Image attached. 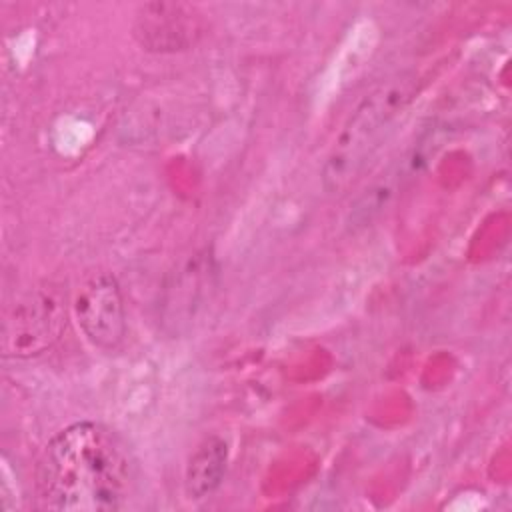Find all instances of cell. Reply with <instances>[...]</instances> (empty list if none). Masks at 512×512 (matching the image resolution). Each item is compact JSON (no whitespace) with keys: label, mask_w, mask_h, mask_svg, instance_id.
Returning a JSON list of instances; mask_svg holds the SVG:
<instances>
[{"label":"cell","mask_w":512,"mask_h":512,"mask_svg":"<svg viewBox=\"0 0 512 512\" xmlns=\"http://www.w3.org/2000/svg\"><path fill=\"white\" fill-rule=\"evenodd\" d=\"M138 468L132 450L112 428L76 422L58 432L36 464V502L42 510L108 512L128 504Z\"/></svg>","instance_id":"cell-1"},{"label":"cell","mask_w":512,"mask_h":512,"mask_svg":"<svg viewBox=\"0 0 512 512\" xmlns=\"http://www.w3.org/2000/svg\"><path fill=\"white\" fill-rule=\"evenodd\" d=\"M416 94V76L400 74L374 88L340 130L322 168L326 194H342L390 136Z\"/></svg>","instance_id":"cell-2"},{"label":"cell","mask_w":512,"mask_h":512,"mask_svg":"<svg viewBox=\"0 0 512 512\" xmlns=\"http://www.w3.org/2000/svg\"><path fill=\"white\" fill-rule=\"evenodd\" d=\"M66 324V304L58 290L38 288L18 302L4 328V352L34 356L46 350Z\"/></svg>","instance_id":"cell-3"},{"label":"cell","mask_w":512,"mask_h":512,"mask_svg":"<svg viewBox=\"0 0 512 512\" xmlns=\"http://www.w3.org/2000/svg\"><path fill=\"white\" fill-rule=\"evenodd\" d=\"M74 312L86 338L104 350L116 348L126 332V316L118 282L110 274L88 278L76 294Z\"/></svg>","instance_id":"cell-4"},{"label":"cell","mask_w":512,"mask_h":512,"mask_svg":"<svg viewBox=\"0 0 512 512\" xmlns=\"http://www.w3.org/2000/svg\"><path fill=\"white\" fill-rule=\"evenodd\" d=\"M200 14L180 2H150L138 8L134 36L146 50H182L200 34Z\"/></svg>","instance_id":"cell-5"},{"label":"cell","mask_w":512,"mask_h":512,"mask_svg":"<svg viewBox=\"0 0 512 512\" xmlns=\"http://www.w3.org/2000/svg\"><path fill=\"white\" fill-rule=\"evenodd\" d=\"M228 462V446L220 436L204 438L198 448L192 452L186 474H184V488L188 498L202 500L216 492L222 484L226 474Z\"/></svg>","instance_id":"cell-6"}]
</instances>
